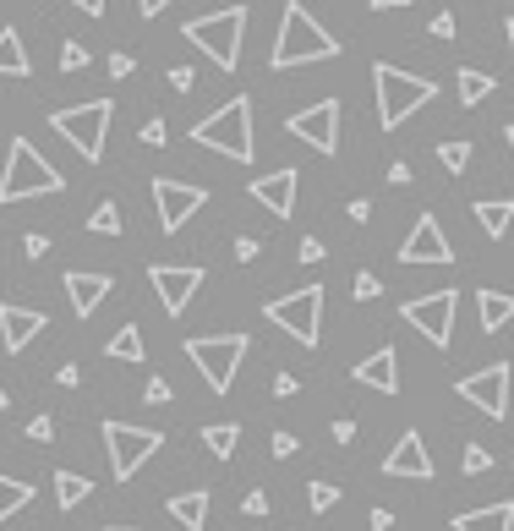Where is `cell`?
Returning <instances> with one entry per match:
<instances>
[{
  "instance_id": "6da1fadb",
  "label": "cell",
  "mask_w": 514,
  "mask_h": 531,
  "mask_svg": "<svg viewBox=\"0 0 514 531\" xmlns=\"http://www.w3.org/2000/svg\"><path fill=\"white\" fill-rule=\"evenodd\" d=\"M340 55V39L312 17L301 0H290L285 17H279V39H274V72H290V66H318V61H334Z\"/></svg>"
},
{
  "instance_id": "7a4b0ae2",
  "label": "cell",
  "mask_w": 514,
  "mask_h": 531,
  "mask_svg": "<svg viewBox=\"0 0 514 531\" xmlns=\"http://www.w3.org/2000/svg\"><path fill=\"white\" fill-rule=\"evenodd\" d=\"M66 187V176L28 143V137H11L6 148V170H0V203H22V198H55Z\"/></svg>"
},
{
  "instance_id": "3957f363",
  "label": "cell",
  "mask_w": 514,
  "mask_h": 531,
  "mask_svg": "<svg viewBox=\"0 0 514 531\" xmlns=\"http://www.w3.org/2000/svg\"><path fill=\"white\" fill-rule=\"evenodd\" d=\"M192 143L214 148V154L236 159V165H252L257 143H252V99L236 94L230 105H219L214 115H203V121L192 126Z\"/></svg>"
},
{
  "instance_id": "277c9868",
  "label": "cell",
  "mask_w": 514,
  "mask_h": 531,
  "mask_svg": "<svg viewBox=\"0 0 514 531\" xmlns=\"http://www.w3.org/2000/svg\"><path fill=\"white\" fill-rule=\"evenodd\" d=\"M372 88H378V121L389 126V132H400L427 99H438V83H427V77H416V72H400V66H389V61L372 66Z\"/></svg>"
},
{
  "instance_id": "5b68a950",
  "label": "cell",
  "mask_w": 514,
  "mask_h": 531,
  "mask_svg": "<svg viewBox=\"0 0 514 531\" xmlns=\"http://www.w3.org/2000/svg\"><path fill=\"white\" fill-rule=\"evenodd\" d=\"M241 33H247V6H225V11H208V17H192L181 28V39L197 44L219 72H236L241 66Z\"/></svg>"
},
{
  "instance_id": "8992f818",
  "label": "cell",
  "mask_w": 514,
  "mask_h": 531,
  "mask_svg": "<svg viewBox=\"0 0 514 531\" xmlns=\"http://www.w3.org/2000/svg\"><path fill=\"white\" fill-rule=\"evenodd\" d=\"M99 433H104V449H110V471L121 482H132L137 471L165 449V433H159V427H137V422H115L110 417Z\"/></svg>"
},
{
  "instance_id": "52a82bcc",
  "label": "cell",
  "mask_w": 514,
  "mask_h": 531,
  "mask_svg": "<svg viewBox=\"0 0 514 531\" xmlns=\"http://www.w3.org/2000/svg\"><path fill=\"white\" fill-rule=\"evenodd\" d=\"M247 345H252L247 334H192V340H186V356L197 362V373L208 378V389H214V395H230Z\"/></svg>"
},
{
  "instance_id": "ba28073f",
  "label": "cell",
  "mask_w": 514,
  "mask_h": 531,
  "mask_svg": "<svg viewBox=\"0 0 514 531\" xmlns=\"http://www.w3.org/2000/svg\"><path fill=\"white\" fill-rule=\"evenodd\" d=\"M110 115H115L110 99H88V105H66V110H55V115H50V126L77 148V154L88 159V165H99V159H104V132H110Z\"/></svg>"
},
{
  "instance_id": "9c48e42d",
  "label": "cell",
  "mask_w": 514,
  "mask_h": 531,
  "mask_svg": "<svg viewBox=\"0 0 514 531\" xmlns=\"http://www.w3.org/2000/svg\"><path fill=\"white\" fill-rule=\"evenodd\" d=\"M263 318L279 323L296 345H318V334H323V285H301V291L268 302Z\"/></svg>"
},
{
  "instance_id": "30bf717a",
  "label": "cell",
  "mask_w": 514,
  "mask_h": 531,
  "mask_svg": "<svg viewBox=\"0 0 514 531\" xmlns=\"http://www.w3.org/2000/svg\"><path fill=\"white\" fill-rule=\"evenodd\" d=\"M454 307H460V291H427V296H416V302H405L400 318L411 323V329L427 334L432 351H449V340H454Z\"/></svg>"
},
{
  "instance_id": "8fae6325",
  "label": "cell",
  "mask_w": 514,
  "mask_h": 531,
  "mask_svg": "<svg viewBox=\"0 0 514 531\" xmlns=\"http://www.w3.org/2000/svg\"><path fill=\"white\" fill-rule=\"evenodd\" d=\"M454 389H460V400H471L482 417H493V422L509 417V362L476 367V373H465Z\"/></svg>"
},
{
  "instance_id": "7c38bea8",
  "label": "cell",
  "mask_w": 514,
  "mask_h": 531,
  "mask_svg": "<svg viewBox=\"0 0 514 531\" xmlns=\"http://www.w3.org/2000/svg\"><path fill=\"white\" fill-rule=\"evenodd\" d=\"M290 137H301L307 148H318V154H334L340 148V99H318V105L296 110L285 121Z\"/></svg>"
},
{
  "instance_id": "4fadbf2b",
  "label": "cell",
  "mask_w": 514,
  "mask_h": 531,
  "mask_svg": "<svg viewBox=\"0 0 514 531\" xmlns=\"http://www.w3.org/2000/svg\"><path fill=\"white\" fill-rule=\"evenodd\" d=\"M203 203H208V192L192 187V181H170V176L154 181V209H159V230H165V236H175Z\"/></svg>"
},
{
  "instance_id": "5bb4252c",
  "label": "cell",
  "mask_w": 514,
  "mask_h": 531,
  "mask_svg": "<svg viewBox=\"0 0 514 531\" xmlns=\"http://www.w3.org/2000/svg\"><path fill=\"white\" fill-rule=\"evenodd\" d=\"M148 280H154V291H159V302H165V313L181 318L186 307H192L197 285H203V269H197V263H154V269H148Z\"/></svg>"
},
{
  "instance_id": "9a60e30c",
  "label": "cell",
  "mask_w": 514,
  "mask_h": 531,
  "mask_svg": "<svg viewBox=\"0 0 514 531\" xmlns=\"http://www.w3.org/2000/svg\"><path fill=\"white\" fill-rule=\"evenodd\" d=\"M400 263H454V247H449V236H443L438 214H422L411 225V236H405V247H400Z\"/></svg>"
},
{
  "instance_id": "2e32d148",
  "label": "cell",
  "mask_w": 514,
  "mask_h": 531,
  "mask_svg": "<svg viewBox=\"0 0 514 531\" xmlns=\"http://www.w3.org/2000/svg\"><path fill=\"white\" fill-rule=\"evenodd\" d=\"M296 187H301L296 170H268V176H252V181H247V198L263 203L268 214L290 219V214H296Z\"/></svg>"
},
{
  "instance_id": "e0dca14e",
  "label": "cell",
  "mask_w": 514,
  "mask_h": 531,
  "mask_svg": "<svg viewBox=\"0 0 514 531\" xmlns=\"http://www.w3.org/2000/svg\"><path fill=\"white\" fill-rule=\"evenodd\" d=\"M50 329V318L39 313V307H17V302H0V345H6L11 356L28 351L39 334Z\"/></svg>"
},
{
  "instance_id": "ac0fdd59",
  "label": "cell",
  "mask_w": 514,
  "mask_h": 531,
  "mask_svg": "<svg viewBox=\"0 0 514 531\" xmlns=\"http://www.w3.org/2000/svg\"><path fill=\"white\" fill-rule=\"evenodd\" d=\"M383 477H411V482H427L432 477V455H427V444H422V433H400V444L383 455Z\"/></svg>"
},
{
  "instance_id": "d6986e66",
  "label": "cell",
  "mask_w": 514,
  "mask_h": 531,
  "mask_svg": "<svg viewBox=\"0 0 514 531\" xmlns=\"http://www.w3.org/2000/svg\"><path fill=\"white\" fill-rule=\"evenodd\" d=\"M350 378L367 389H383V395H400V356H394V345H378L372 356H361L350 367Z\"/></svg>"
},
{
  "instance_id": "ffe728a7",
  "label": "cell",
  "mask_w": 514,
  "mask_h": 531,
  "mask_svg": "<svg viewBox=\"0 0 514 531\" xmlns=\"http://www.w3.org/2000/svg\"><path fill=\"white\" fill-rule=\"evenodd\" d=\"M110 274H93V269H72L66 274V296H72V313L77 318H93L104 307V296H110Z\"/></svg>"
},
{
  "instance_id": "44dd1931",
  "label": "cell",
  "mask_w": 514,
  "mask_h": 531,
  "mask_svg": "<svg viewBox=\"0 0 514 531\" xmlns=\"http://www.w3.org/2000/svg\"><path fill=\"white\" fill-rule=\"evenodd\" d=\"M170 521L181 526V531H203L208 526V488L175 493V499H170Z\"/></svg>"
},
{
  "instance_id": "7402d4cb",
  "label": "cell",
  "mask_w": 514,
  "mask_h": 531,
  "mask_svg": "<svg viewBox=\"0 0 514 531\" xmlns=\"http://www.w3.org/2000/svg\"><path fill=\"white\" fill-rule=\"evenodd\" d=\"M454 531H514V504H487V510L454 515Z\"/></svg>"
},
{
  "instance_id": "603a6c76",
  "label": "cell",
  "mask_w": 514,
  "mask_h": 531,
  "mask_svg": "<svg viewBox=\"0 0 514 531\" xmlns=\"http://www.w3.org/2000/svg\"><path fill=\"white\" fill-rule=\"evenodd\" d=\"M509 318H514V296H504V291H476V323H482V334H498Z\"/></svg>"
},
{
  "instance_id": "cb8c5ba5",
  "label": "cell",
  "mask_w": 514,
  "mask_h": 531,
  "mask_svg": "<svg viewBox=\"0 0 514 531\" xmlns=\"http://www.w3.org/2000/svg\"><path fill=\"white\" fill-rule=\"evenodd\" d=\"M471 214H476V225H482V236H493V241H504L509 225H514V203L509 198H482Z\"/></svg>"
},
{
  "instance_id": "d4e9b609",
  "label": "cell",
  "mask_w": 514,
  "mask_h": 531,
  "mask_svg": "<svg viewBox=\"0 0 514 531\" xmlns=\"http://www.w3.org/2000/svg\"><path fill=\"white\" fill-rule=\"evenodd\" d=\"M33 61L22 50V33L17 28H0V77H28Z\"/></svg>"
},
{
  "instance_id": "484cf974",
  "label": "cell",
  "mask_w": 514,
  "mask_h": 531,
  "mask_svg": "<svg viewBox=\"0 0 514 531\" xmlns=\"http://www.w3.org/2000/svg\"><path fill=\"white\" fill-rule=\"evenodd\" d=\"M454 83H460V105L465 110H476L482 105V99H493V72H476V66H460V77H454Z\"/></svg>"
},
{
  "instance_id": "4316f807",
  "label": "cell",
  "mask_w": 514,
  "mask_h": 531,
  "mask_svg": "<svg viewBox=\"0 0 514 531\" xmlns=\"http://www.w3.org/2000/svg\"><path fill=\"white\" fill-rule=\"evenodd\" d=\"M88 493H93V482L83 471H55V504H61V510H77Z\"/></svg>"
},
{
  "instance_id": "83f0119b",
  "label": "cell",
  "mask_w": 514,
  "mask_h": 531,
  "mask_svg": "<svg viewBox=\"0 0 514 531\" xmlns=\"http://www.w3.org/2000/svg\"><path fill=\"white\" fill-rule=\"evenodd\" d=\"M104 351L115 356V362H143V329L137 323H121V329L110 334V345Z\"/></svg>"
},
{
  "instance_id": "f1b7e54d",
  "label": "cell",
  "mask_w": 514,
  "mask_h": 531,
  "mask_svg": "<svg viewBox=\"0 0 514 531\" xmlns=\"http://www.w3.org/2000/svg\"><path fill=\"white\" fill-rule=\"evenodd\" d=\"M28 504H33V488H28V482H17V477H0V526H6L17 510H28Z\"/></svg>"
},
{
  "instance_id": "f546056e",
  "label": "cell",
  "mask_w": 514,
  "mask_h": 531,
  "mask_svg": "<svg viewBox=\"0 0 514 531\" xmlns=\"http://www.w3.org/2000/svg\"><path fill=\"white\" fill-rule=\"evenodd\" d=\"M236 438H241V427H236V422H214V427H203V444L214 449L219 460L236 455Z\"/></svg>"
},
{
  "instance_id": "4dcf8cb0",
  "label": "cell",
  "mask_w": 514,
  "mask_h": 531,
  "mask_svg": "<svg viewBox=\"0 0 514 531\" xmlns=\"http://www.w3.org/2000/svg\"><path fill=\"white\" fill-rule=\"evenodd\" d=\"M88 230H93V236H121V209H115V203L104 198L99 209L88 214Z\"/></svg>"
},
{
  "instance_id": "1f68e13d",
  "label": "cell",
  "mask_w": 514,
  "mask_h": 531,
  "mask_svg": "<svg viewBox=\"0 0 514 531\" xmlns=\"http://www.w3.org/2000/svg\"><path fill=\"white\" fill-rule=\"evenodd\" d=\"M438 165L449 170V176H460V170L471 165V143H460V137H454V143H438Z\"/></svg>"
},
{
  "instance_id": "d6a6232c",
  "label": "cell",
  "mask_w": 514,
  "mask_h": 531,
  "mask_svg": "<svg viewBox=\"0 0 514 531\" xmlns=\"http://www.w3.org/2000/svg\"><path fill=\"white\" fill-rule=\"evenodd\" d=\"M307 504H312V515L334 510V504H340V488H334V482H312V488H307Z\"/></svg>"
},
{
  "instance_id": "836d02e7",
  "label": "cell",
  "mask_w": 514,
  "mask_h": 531,
  "mask_svg": "<svg viewBox=\"0 0 514 531\" xmlns=\"http://www.w3.org/2000/svg\"><path fill=\"white\" fill-rule=\"evenodd\" d=\"M482 471H493V449L471 444V449H465V477H482Z\"/></svg>"
},
{
  "instance_id": "e575fe53",
  "label": "cell",
  "mask_w": 514,
  "mask_h": 531,
  "mask_svg": "<svg viewBox=\"0 0 514 531\" xmlns=\"http://www.w3.org/2000/svg\"><path fill=\"white\" fill-rule=\"evenodd\" d=\"M83 66H88V50L77 39H66L61 44V72H83Z\"/></svg>"
},
{
  "instance_id": "d590c367",
  "label": "cell",
  "mask_w": 514,
  "mask_h": 531,
  "mask_svg": "<svg viewBox=\"0 0 514 531\" xmlns=\"http://www.w3.org/2000/svg\"><path fill=\"white\" fill-rule=\"evenodd\" d=\"M143 400H148V406H170L175 389L165 384V378H148V384H143Z\"/></svg>"
},
{
  "instance_id": "8d00e7d4",
  "label": "cell",
  "mask_w": 514,
  "mask_h": 531,
  "mask_svg": "<svg viewBox=\"0 0 514 531\" xmlns=\"http://www.w3.org/2000/svg\"><path fill=\"white\" fill-rule=\"evenodd\" d=\"M22 433H28L33 444H50V438H55V417H44V411H39V417H33L28 427H22Z\"/></svg>"
},
{
  "instance_id": "74e56055",
  "label": "cell",
  "mask_w": 514,
  "mask_h": 531,
  "mask_svg": "<svg viewBox=\"0 0 514 531\" xmlns=\"http://www.w3.org/2000/svg\"><path fill=\"white\" fill-rule=\"evenodd\" d=\"M132 72H137V55L115 50V55H110V77H115V83H126V77H132Z\"/></svg>"
},
{
  "instance_id": "f35d334b",
  "label": "cell",
  "mask_w": 514,
  "mask_h": 531,
  "mask_svg": "<svg viewBox=\"0 0 514 531\" xmlns=\"http://www.w3.org/2000/svg\"><path fill=\"white\" fill-rule=\"evenodd\" d=\"M350 291H356V302H372L383 285H378V274H356V285H350Z\"/></svg>"
},
{
  "instance_id": "ab89813d",
  "label": "cell",
  "mask_w": 514,
  "mask_h": 531,
  "mask_svg": "<svg viewBox=\"0 0 514 531\" xmlns=\"http://www.w3.org/2000/svg\"><path fill=\"white\" fill-rule=\"evenodd\" d=\"M22 252H28V258H44V252H50V236H44V230H28V236H22Z\"/></svg>"
},
{
  "instance_id": "60d3db41",
  "label": "cell",
  "mask_w": 514,
  "mask_h": 531,
  "mask_svg": "<svg viewBox=\"0 0 514 531\" xmlns=\"http://www.w3.org/2000/svg\"><path fill=\"white\" fill-rule=\"evenodd\" d=\"M236 258H241V263H257V258H263V241H252V236H236Z\"/></svg>"
},
{
  "instance_id": "b9f144b4",
  "label": "cell",
  "mask_w": 514,
  "mask_h": 531,
  "mask_svg": "<svg viewBox=\"0 0 514 531\" xmlns=\"http://www.w3.org/2000/svg\"><path fill=\"white\" fill-rule=\"evenodd\" d=\"M241 515H268V493H263V488H252L247 499H241Z\"/></svg>"
},
{
  "instance_id": "7bdbcfd3",
  "label": "cell",
  "mask_w": 514,
  "mask_h": 531,
  "mask_svg": "<svg viewBox=\"0 0 514 531\" xmlns=\"http://www.w3.org/2000/svg\"><path fill=\"white\" fill-rule=\"evenodd\" d=\"M143 143L148 148H165V121H159V115H154V121H143Z\"/></svg>"
},
{
  "instance_id": "ee69618b",
  "label": "cell",
  "mask_w": 514,
  "mask_h": 531,
  "mask_svg": "<svg viewBox=\"0 0 514 531\" xmlns=\"http://www.w3.org/2000/svg\"><path fill=\"white\" fill-rule=\"evenodd\" d=\"M296 258H301V263H323V241H318V236H307V241L296 247Z\"/></svg>"
},
{
  "instance_id": "f6af8a7d",
  "label": "cell",
  "mask_w": 514,
  "mask_h": 531,
  "mask_svg": "<svg viewBox=\"0 0 514 531\" xmlns=\"http://www.w3.org/2000/svg\"><path fill=\"white\" fill-rule=\"evenodd\" d=\"M329 433H334V444H340V449H345V444H356V422H350V417H340V422L329 427Z\"/></svg>"
},
{
  "instance_id": "bcb514c9",
  "label": "cell",
  "mask_w": 514,
  "mask_h": 531,
  "mask_svg": "<svg viewBox=\"0 0 514 531\" xmlns=\"http://www.w3.org/2000/svg\"><path fill=\"white\" fill-rule=\"evenodd\" d=\"M192 83H197V72H192V66H175V72H170V88H175V94H186Z\"/></svg>"
},
{
  "instance_id": "7dc6e473",
  "label": "cell",
  "mask_w": 514,
  "mask_h": 531,
  "mask_svg": "<svg viewBox=\"0 0 514 531\" xmlns=\"http://www.w3.org/2000/svg\"><path fill=\"white\" fill-rule=\"evenodd\" d=\"M432 33H438V39H454V11H438V17H432Z\"/></svg>"
},
{
  "instance_id": "c3c4849f",
  "label": "cell",
  "mask_w": 514,
  "mask_h": 531,
  "mask_svg": "<svg viewBox=\"0 0 514 531\" xmlns=\"http://www.w3.org/2000/svg\"><path fill=\"white\" fill-rule=\"evenodd\" d=\"M274 455H279V460L296 455V433H274Z\"/></svg>"
},
{
  "instance_id": "681fc988",
  "label": "cell",
  "mask_w": 514,
  "mask_h": 531,
  "mask_svg": "<svg viewBox=\"0 0 514 531\" xmlns=\"http://www.w3.org/2000/svg\"><path fill=\"white\" fill-rule=\"evenodd\" d=\"M274 395L290 400V395H296V378H290V373H274Z\"/></svg>"
},
{
  "instance_id": "f907efd6",
  "label": "cell",
  "mask_w": 514,
  "mask_h": 531,
  "mask_svg": "<svg viewBox=\"0 0 514 531\" xmlns=\"http://www.w3.org/2000/svg\"><path fill=\"white\" fill-rule=\"evenodd\" d=\"M389 181H394V187H405V181H411V165H405V159H394V165H389Z\"/></svg>"
},
{
  "instance_id": "816d5d0a",
  "label": "cell",
  "mask_w": 514,
  "mask_h": 531,
  "mask_svg": "<svg viewBox=\"0 0 514 531\" xmlns=\"http://www.w3.org/2000/svg\"><path fill=\"white\" fill-rule=\"evenodd\" d=\"M350 219H356V225H367V219H372V203L356 198V203H350Z\"/></svg>"
},
{
  "instance_id": "f5cc1de1",
  "label": "cell",
  "mask_w": 514,
  "mask_h": 531,
  "mask_svg": "<svg viewBox=\"0 0 514 531\" xmlns=\"http://www.w3.org/2000/svg\"><path fill=\"white\" fill-rule=\"evenodd\" d=\"M367 526H372V531H389V526H394V515H389V510H372V515H367Z\"/></svg>"
},
{
  "instance_id": "db71d44e",
  "label": "cell",
  "mask_w": 514,
  "mask_h": 531,
  "mask_svg": "<svg viewBox=\"0 0 514 531\" xmlns=\"http://www.w3.org/2000/svg\"><path fill=\"white\" fill-rule=\"evenodd\" d=\"M165 6H175V0H137V11H143V17H159Z\"/></svg>"
},
{
  "instance_id": "11a10c76",
  "label": "cell",
  "mask_w": 514,
  "mask_h": 531,
  "mask_svg": "<svg viewBox=\"0 0 514 531\" xmlns=\"http://www.w3.org/2000/svg\"><path fill=\"white\" fill-rule=\"evenodd\" d=\"M77 11H88V17H104V0H72Z\"/></svg>"
},
{
  "instance_id": "9f6ffc18",
  "label": "cell",
  "mask_w": 514,
  "mask_h": 531,
  "mask_svg": "<svg viewBox=\"0 0 514 531\" xmlns=\"http://www.w3.org/2000/svg\"><path fill=\"white\" fill-rule=\"evenodd\" d=\"M411 0H372V11H405Z\"/></svg>"
},
{
  "instance_id": "6f0895ef",
  "label": "cell",
  "mask_w": 514,
  "mask_h": 531,
  "mask_svg": "<svg viewBox=\"0 0 514 531\" xmlns=\"http://www.w3.org/2000/svg\"><path fill=\"white\" fill-rule=\"evenodd\" d=\"M504 143H509V154H514V126H504Z\"/></svg>"
},
{
  "instance_id": "680465c9",
  "label": "cell",
  "mask_w": 514,
  "mask_h": 531,
  "mask_svg": "<svg viewBox=\"0 0 514 531\" xmlns=\"http://www.w3.org/2000/svg\"><path fill=\"white\" fill-rule=\"evenodd\" d=\"M504 33H509V50H514V17H509V22H504Z\"/></svg>"
},
{
  "instance_id": "91938a15",
  "label": "cell",
  "mask_w": 514,
  "mask_h": 531,
  "mask_svg": "<svg viewBox=\"0 0 514 531\" xmlns=\"http://www.w3.org/2000/svg\"><path fill=\"white\" fill-rule=\"evenodd\" d=\"M11 406V395H6V384H0V411H6Z\"/></svg>"
},
{
  "instance_id": "94428289",
  "label": "cell",
  "mask_w": 514,
  "mask_h": 531,
  "mask_svg": "<svg viewBox=\"0 0 514 531\" xmlns=\"http://www.w3.org/2000/svg\"><path fill=\"white\" fill-rule=\"evenodd\" d=\"M104 531H137V526H104Z\"/></svg>"
}]
</instances>
